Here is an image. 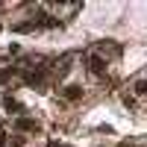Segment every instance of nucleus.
I'll return each mask as SVG.
<instances>
[{
  "label": "nucleus",
  "instance_id": "nucleus-1",
  "mask_svg": "<svg viewBox=\"0 0 147 147\" xmlns=\"http://www.w3.org/2000/svg\"><path fill=\"white\" fill-rule=\"evenodd\" d=\"M15 127H18L21 132H38V129H41V124H38L35 118H18Z\"/></svg>",
  "mask_w": 147,
  "mask_h": 147
},
{
  "label": "nucleus",
  "instance_id": "nucleus-2",
  "mask_svg": "<svg viewBox=\"0 0 147 147\" xmlns=\"http://www.w3.org/2000/svg\"><path fill=\"white\" fill-rule=\"evenodd\" d=\"M24 82H27V85H41V82H44V71H30V74H24Z\"/></svg>",
  "mask_w": 147,
  "mask_h": 147
},
{
  "label": "nucleus",
  "instance_id": "nucleus-3",
  "mask_svg": "<svg viewBox=\"0 0 147 147\" xmlns=\"http://www.w3.org/2000/svg\"><path fill=\"white\" fill-rule=\"evenodd\" d=\"M88 68H91V74H106V62H103V56H91V62H88Z\"/></svg>",
  "mask_w": 147,
  "mask_h": 147
},
{
  "label": "nucleus",
  "instance_id": "nucleus-4",
  "mask_svg": "<svg viewBox=\"0 0 147 147\" xmlns=\"http://www.w3.org/2000/svg\"><path fill=\"white\" fill-rule=\"evenodd\" d=\"M65 97H68V100H80L82 88H80V85H65Z\"/></svg>",
  "mask_w": 147,
  "mask_h": 147
},
{
  "label": "nucleus",
  "instance_id": "nucleus-5",
  "mask_svg": "<svg viewBox=\"0 0 147 147\" xmlns=\"http://www.w3.org/2000/svg\"><path fill=\"white\" fill-rule=\"evenodd\" d=\"M3 106L9 109V112H15V115H21V109H24V106L15 100V97H3Z\"/></svg>",
  "mask_w": 147,
  "mask_h": 147
},
{
  "label": "nucleus",
  "instance_id": "nucleus-6",
  "mask_svg": "<svg viewBox=\"0 0 147 147\" xmlns=\"http://www.w3.org/2000/svg\"><path fill=\"white\" fill-rule=\"evenodd\" d=\"M35 30V21H27V24H15V32H32Z\"/></svg>",
  "mask_w": 147,
  "mask_h": 147
},
{
  "label": "nucleus",
  "instance_id": "nucleus-7",
  "mask_svg": "<svg viewBox=\"0 0 147 147\" xmlns=\"http://www.w3.org/2000/svg\"><path fill=\"white\" fill-rule=\"evenodd\" d=\"M136 88H138V94H144V97H147V80H141V82L136 85Z\"/></svg>",
  "mask_w": 147,
  "mask_h": 147
},
{
  "label": "nucleus",
  "instance_id": "nucleus-8",
  "mask_svg": "<svg viewBox=\"0 0 147 147\" xmlns=\"http://www.w3.org/2000/svg\"><path fill=\"white\" fill-rule=\"evenodd\" d=\"M9 77H12V68H6V71H0V82H6Z\"/></svg>",
  "mask_w": 147,
  "mask_h": 147
},
{
  "label": "nucleus",
  "instance_id": "nucleus-9",
  "mask_svg": "<svg viewBox=\"0 0 147 147\" xmlns=\"http://www.w3.org/2000/svg\"><path fill=\"white\" fill-rule=\"evenodd\" d=\"M0 147H6V132H0Z\"/></svg>",
  "mask_w": 147,
  "mask_h": 147
}]
</instances>
